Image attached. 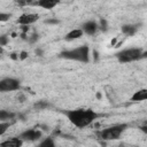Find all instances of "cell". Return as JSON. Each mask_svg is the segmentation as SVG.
Segmentation results:
<instances>
[{
    "label": "cell",
    "instance_id": "3957f363",
    "mask_svg": "<svg viewBox=\"0 0 147 147\" xmlns=\"http://www.w3.org/2000/svg\"><path fill=\"white\" fill-rule=\"evenodd\" d=\"M129 127V124L126 123H118V124H114L110 125L108 127H105L100 131L96 132V136L103 140V141H114L121 138V136L123 134V132Z\"/></svg>",
    "mask_w": 147,
    "mask_h": 147
},
{
    "label": "cell",
    "instance_id": "52a82bcc",
    "mask_svg": "<svg viewBox=\"0 0 147 147\" xmlns=\"http://www.w3.org/2000/svg\"><path fill=\"white\" fill-rule=\"evenodd\" d=\"M38 20H39V15L37 13H24L18 16L16 22L23 26H28V25L36 23Z\"/></svg>",
    "mask_w": 147,
    "mask_h": 147
},
{
    "label": "cell",
    "instance_id": "ba28073f",
    "mask_svg": "<svg viewBox=\"0 0 147 147\" xmlns=\"http://www.w3.org/2000/svg\"><path fill=\"white\" fill-rule=\"evenodd\" d=\"M98 29H99V25H98V23H96L95 21H93V20L86 21V22L82 25V30H83V32L86 33V34H88V36H93V34H95V32L98 31Z\"/></svg>",
    "mask_w": 147,
    "mask_h": 147
},
{
    "label": "cell",
    "instance_id": "44dd1931",
    "mask_svg": "<svg viewBox=\"0 0 147 147\" xmlns=\"http://www.w3.org/2000/svg\"><path fill=\"white\" fill-rule=\"evenodd\" d=\"M45 23H47V24H57L59 21L57 20H46Z\"/></svg>",
    "mask_w": 147,
    "mask_h": 147
},
{
    "label": "cell",
    "instance_id": "6da1fadb",
    "mask_svg": "<svg viewBox=\"0 0 147 147\" xmlns=\"http://www.w3.org/2000/svg\"><path fill=\"white\" fill-rule=\"evenodd\" d=\"M67 118L69 119V122L78 127V129H84L87 127L88 125H91L98 117H100V114L96 113L93 109L90 108H77V109H70L67 110L65 113Z\"/></svg>",
    "mask_w": 147,
    "mask_h": 147
},
{
    "label": "cell",
    "instance_id": "e0dca14e",
    "mask_svg": "<svg viewBox=\"0 0 147 147\" xmlns=\"http://www.w3.org/2000/svg\"><path fill=\"white\" fill-rule=\"evenodd\" d=\"M10 14L9 13H0V22H6V21H8L9 18H10Z\"/></svg>",
    "mask_w": 147,
    "mask_h": 147
},
{
    "label": "cell",
    "instance_id": "9c48e42d",
    "mask_svg": "<svg viewBox=\"0 0 147 147\" xmlns=\"http://www.w3.org/2000/svg\"><path fill=\"white\" fill-rule=\"evenodd\" d=\"M24 141L20 137H11L0 142V147H22Z\"/></svg>",
    "mask_w": 147,
    "mask_h": 147
},
{
    "label": "cell",
    "instance_id": "ffe728a7",
    "mask_svg": "<svg viewBox=\"0 0 147 147\" xmlns=\"http://www.w3.org/2000/svg\"><path fill=\"white\" fill-rule=\"evenodd\" d=\"M7 42H8V37L7 36H1L0 37V45L5 46V45H7Z\"/></svg>",
    "mask_w": 147,
    "mask_h": 147
},
{
    "label": "cell",
    "instance_id": "277c9868",
    "mask_svg": "<svg viewBox=\"0 0 147 147\" xmlns=\"http://www.w3.org/2000/svg\"><path fill=\"white\" fill-rule=\"evenodd\" d=\"M142 52L144 51L139 47H130V48H125L116 53V57L121 63H130V62L141 60Z\"/></svg>",
    "mask_w": 147,
    "mask_h": 147
},
{
    "label": "cell",
    "instance_id": "5b68a950",
    "mask_svg": "<svg viewBox=\"0 0 147 147\" xmlns=\"http://www.w3.org/2000/svg\"><path fill=\"white\" fill-rule=\"evenodd\" d=\"M21 88V82L13 77H5L0 80V91L1 92H13Z\"/></svg>",
    "mask_w": 147,
    "mask_h": 147
},
{
    "label": "cell",
    "instance_id": "cb8c5ba5",
    "mask_svg": "<svg viewBox=\"0 0 147 147\" xmlns=\"http://www.w3.org/2000/svg\"><path fill=\"white\" fill-rule=\"evenodd\" d=\"M26 57V53L25 52H22L21 53V59H25Z\"/></svg>",
    "mask_w": 147,
    "mask_h": 147
},
{
    "label": "cell",
    "instance_id": "8fae6325",
    "mask_svg": "<svg viewBox=\"0 0 147 147\" xmlns=\"http://www.w3.org/2000/svg\"><path fill=\"white\" fill-rule=\"evenodd\" d=\"M138 29H139V25H137V24H124V25H122L121 31L123 34L131 37V36H134L137 33Z\"/></svg>",
    "mask_w": 147,
    "mask_h": 147
},
{
    "label": "cell",
    "instance_id": "7c38bea8",
    "mask_svg": "<svg viewBox=\"0 0 147 147\" xmlns=\"http://www.w3.org/2000/svg\"><path fill=\"white\" fill-rule=\"evenodd\" d=\"M131 100H132V101H136V102L146 101V100H147V88H141V90L136 91V92L132 94Z\"/></svg>",
    "mask_w": 147,
    "mask_h": 147
},
{
    "label": "cell",
    "instance_id": "2e32d148",
    "mask_svg": "<svg viewBox=\"0 0 147 147\" xmlns=\"http://www.w3.org/2000/svg\"><path fill=\"white\" fill-rule=\"evenodd\" d=\"M9 126H10V123L9 122H1L0 123V136H3Z\"/></svg>",
    "mask_w": 147,
    "mask_h": 147
},
{
    "label": "cell",
    "instance_id": "603a6c76",
    "mask_svg": "<svg viewBox=\"0 0 147 147\" xmlns=\"http://www.w3.org/2000/svg\"><path fill=\"white\" fill-rule=\"evenodd\" d=\"M141 59H147V49L142 52V54H141Z\"/></svg>",
    "mask_w": 147,
    "mask_h": 147
},
{
    "label": "cell",
    "instance_id": "7402d4cb",
    "mask_svg": "<svg viewBox=\"0 0 147 147\" xmlns=\"http://www.w3.org/2000/svg\"><path fill=\"white\" fill-rule=\"evenodd\" d=\"M140 131H141L142 133L147 134V124H145V125H141V126H140Z\"/></svg>",
    "mask_w": 147,
    "mask_h": 147
},
{
    "label": "cell",
    "instance_id": "30bf717a",
    "mask_svg": "<svg viewBox=\"0 0 147 147\" xmlns=\"http://www.w3.org/2000/svg\"><path fill=\"white\" fill-rule=\"evenodd\" d=\"M33 5L41 7L42 9H53L54 7L59 5V1L57 0H39V1L33 2Z\"/></svg>",
    "mask_w": 147,
    "mask_h": 147
},
{
    "label": "cell",
    "instance_id": "5bb4252c",
    "mask_svg": "<svg viewBox=\"0 0 147 147\" xmlns=\"http://www.w3.org/2000/svg\"><path fill=\"white\" fill-rule=\"evenodd\" d=\"M36 147H56V144L52 137H47V138L42 139Z\"/></svg>",
    "mask_w": 147,
    "mask_h": 147
},
{
    "label": "cell",
    "instance_id": "7a4b0ae2",
    "mask_svg": "<svg viewBox=\"0 0 147 147\" xmlns=\"http://www.w3.org/2000/svg\"><path fill=\"white\" fill-rule=\"evenodd\" d=\"M59 57L65 59V60H72L78 61L82 63H88L90 62V47L87 45H82L71 49L63 51L59 54Z\"/></svg>",
    "mask_w": 147,
    "mask_h": 147
},
{
    "label": "cell",
    "instance_id": "4fadbf2b",
    "mask_svg": "<svg viewBox=\"0 0 147 147\" xmlns=\"http://www.w3.org/2000/svg\"><path fill=\"white\" fill-rule=\"evenodd\" d=\"M83 34H84V32H83L82 29H74V30L69 31V32L65 34L64 39H65V40H75V39H78V38L83 37Z\"/></svg>",
    "mask_w": 147,
    "mask_h": 147
},
{
    "label": "cell",
    "instance_id": "8992f818",
    "mask_svg": "<svg viewBox=\"0 0 147 147\" xmlns=\"http://www.w3.org/2000/svg\"><path fill=\"white\" fill-rule=\"evenodd\" d=\"M18 137L24 142L25 141H36V140H39L42 137V132L37 130V129H28V130L23 131L22 133H20Z\"/></svg>",
    "mask_w": 147,
    "mask_h": 147
},
{
    "label": "cell",
    "instance_id": "d6986e66",
    "mask_svg": "<svg viewBox=\"0 0 147 147\" xmlns=\"http://www.w3.org/2000/svg\"><path fill=\"white\" fill-rule=\"evenodd\" d=\"M100 29H101V31H103V32L107 31V21H106L105 18H101V20H100Z\"/></svg>",
    "mask_w": 147,
    "mask_h": 147
},
{
    "label": "cell",
    "instance_id": "ac0fdd59",
    "mask_svg": "<svg viewBox=\"0 0 147 147\" xmlns=\"http://www.w3.org/2000/svg\"><path fill=\"white\" fill-rule=\"evenodd\" d=\"M46 107H47V102H45V101H38L37 103H34V108H37V109H44Z\"/></svg>",
    "mask_w": 147,
    "mask_h": 147
},
{
    "label": "cell",
    "instance_id": "9a60e30c",
    "mask_svg": "<svg viewBox=\"0 0 147 147\" xmlns=\"http://www.w3.org/2000/svg\"><path fill=\"white\" fill-rule=\"evenodd\" d=\"M13 117H14L13 113H9L7 110H0V119H1V122H6V119L13 118Z\"/></svg>",
    "mask_w": 147,
    "mask_h": 147
}]
</instances>
